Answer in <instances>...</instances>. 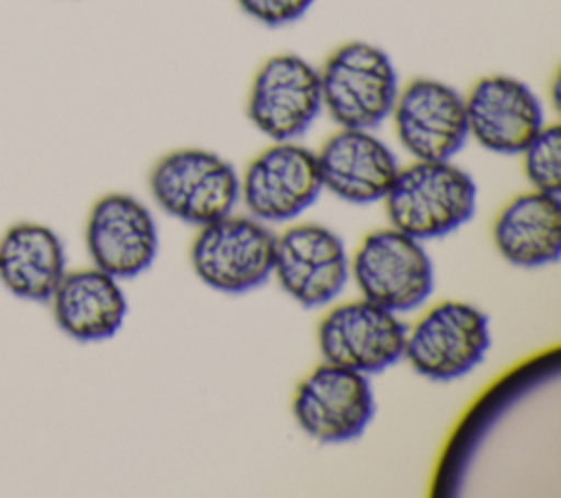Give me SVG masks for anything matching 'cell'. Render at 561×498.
<instances>
[{"label":"cell","instance_id":"cell-1","mask_svg":"<svg viewBox=\"0 0 561 498\" xmlns=\"http://www.w3.org/2000/svg\"><path fill=\"white\" fill-rule=\"evenodd\" d=\"M476 182L451 160H414L399 167L386 200L390 224L423 241L443 237L476 213Z\"/></svg>","mask_w":561,"mask_h":498},{"label":"cell","instance_id":"cell-2","mask_svg":"<svg viewBox=\"0 0 561 498\" xmlns=\"http://www.w3.org/2000/svg\"><path fill=\"white\" fill-rule=\"evenodd\" d=\"M320 72L322 110L337 127L375 129L390 118L399 75L390 55L364 39L337 46Z\"/></svg>","mask_w":561,"mask_h":498},{"label":"cell","instance_id":"cell-3","mask_svg":"<svg viewBox=\"0 0 561 498\" xmlns=\"http://www.w3.org/2000/svg\"><path fill=\"white\" fill-rule=\"evenodd\" d=\"M156 204L193 226H206L232 213L239 200L234 167L208 149H175L162 156L149 176Z\"/></svg>","mask_w":561,"mask_h":498},{"label":"cell","instance_id":"cell-4","mask_svg":"<svg viewBox=\"0 0 561 498\" xmlns=\"http://www.w3.org/2000/svg\"><path fill=\"white\" fill-rule=\"evenodd\" d=\"M351 272L366 301L394 314L421 307L434 290V268L419 239L390 226L359 244Z\"/></svg>","mask_w":561,"mask_h":498},{"label":"cell","instance_id":"cell-5","mask_svg":"<svg viewBox=\"0 0 561 498\" xmlns=\"http://www.w3.org/2000/svg\"><path fill=\"white\" fill-rule=\"evenodd\" d=\"M276 237L256 217H219L199 226L191 246L195 274L224 294H245L274 270Z\"/></svg>","mask_w":561,"mask_h":498},{"label":"cell","instance_id":"cell-6","mask_svg":"<svg viewBox=\"0 0 561 498\" xmlns=\"http://www.w3.org/2000/svg\"><path fill=\"white\" fill-rule=\"evenodd\" d=\"M489 347V318L469 303L443 301L405 333L403 358L419 375L449 382L476 369Z\"/></svg>","mask_w":561,"mask_h":498},{"label":"cell","instance_id":"cell-7","mask_svg":"<svg viewBox=\"0 0 561 498\" xmlns=\"http://www.w3.org/2000/svg\"><path fill=\"white\" fill-rule=\"evenodd\" d=\"M245 112L274 143L296 140L322 112L318 68L296 53L267 57L252 79Z\"/></svg>","mask_w":561,"mask_h":498},{"label":"cell","instance_id":"cell-8","mask_svg":"<svg viewBox=\"0 0 561 498\" xmlns=\"http://www.w3.org/2000/svg\"><path fill=\"white\" fill-rule=\"evenodd\" d=\"M390 118L414 160H451L469 138L465 94L438 79L419 77L399 88Z\"/></svg>","mask_w":561,"mask_h":498},{"label":"cell","instance_id":"cell-9","mask_svg":"<svg viewBox=\"0 0 561 498\" xmlns=\"http://www.w3.org/2000/svg\"><path fill=\"white\" fill-rule=\"evenodd\" d=\"M322 191L316 151L278 140L254 156L239 180V193L259 222H287L309 208Z\"/></svg>","mask_w":561,"mask_h":498},{"label":"cell","instance_id":"cell-10","mask_svg":"<svg viewBox=\"0 0 561 498\" xmlns=\"http://www.w3.org/2000/svg\"><path fill=\"white\" fill-rule=\"evenodd\" d=\"M408 327L394 312L366 298L331 309L318 327L324 362L357 373H379L403 358Z\"/></svg>","mask_w":561,"mask_h":498},{"label":"cell","instance_id":"cell-11","mask_svg":"<svg viewBox=\"0 0 561 498\" xmlns=\"http://www.w3.org/2000/svg\"><path fill=\"white\" fill-rule=\"evenodd\" d=\"M291 408L305 434L320 443H342L366 430L375 399L364 373L324 362L298 384Z\"/></svg>","mask_w":561,"mask_h":498},{"label":"cell","instance_id":"cell-12","mask_svg":"<svg viewBox=\"0 0 561 498\" xmlns=\"http://www.w3.org/2000/svg\"><path fill=\"white\" fill-rule=\"evenodd\" d=\"M278 285L302 307L333 301L348 281L342 239L322 224H296L276 237L274 270Z\"/></svg>","mask_w":561,"mask_h":498},{"label":"cell","instance_id":"cell-13","mask_svg":"<svg viewBox=\"0 0 561 498\" xmlns=\"http://www.w3.org/2000/svg\"><path fill=\"white\" fill-rule=\"evenodd\" d=\"M469 136L486 151L515 156L546 125L530 86L508 75H486L465 94Z\"/></svg>","mask_w":561,"mask_h":498},{"label":"cell","instance_id":"cell-14","mask_svg":"<svg viewBox=\"0 0 561 498\" xmlns=\"http://www.w3.org/2000/svg\"><path fill=\"white\" fill-rule=\"evenodd\" d=\"M85 248L94 268L114 279H134L158 254V226L134 195L107 193L88 215Z\"/></svg>","mask_w":561,"mask_h":498},{"label":"cell","instance_id":"cell-15","mask_svg":"<svg viewBox=\"0 0 561 498\" xmlns=\"http://www.w3.org/2000/svg\"><path fill=\"white\" fill-rule=\"evenodd\" d=\"M316 158L322 189L351 204L383 200L399 171L397 156L373 129L340 127Z\"/></svg>","mask_w":561,"mask_h":498},{"label":"cell","instance_id":"cell-16","mask_svg":"<svg viewBox=\"0 0 561 498\" xmlns=\"http://www.w3.org/2000/svg\"><path fill=\"white\" fill-rule=\"evenodd\" d=\"M50 303L57 327L79 342L112 338L127 314V298L118 279L99 268L66 272Z\"/></svg>","mask_w":561,"mask_h":498},{"label":"cell","instance_id":"cell-17","mask_svg":"<svg viewBox=\"0 0 561 498\" xmlns=\"http://www.w3.org/2000/svg\"><path fill=\"white\" fill-rule=\"evenodd\" d=\"M66 274L59 235L37 222H18L0 237V283L18 298L46 303Z\"/></svg>","mask_w":561,"mask_h":498},{"label":"cell","instance_id":"cell-18","mask_svg":"<svg viewBox=\"0 0 561 498\" xmlns=\"http://www.w3.org/2000/svg\"><path fill=\"white\" fill-rule=\"evenodd\" d=\"M500 254L522 268L554 263L561 254V202L559 195L528 191L511 200L493 224Z\"/></svg>","mask_w":561,"mask_h":498},{"label":"cell","instance_id":"cell-19","mask_svg":"<svg viewBox=\"0 0 561 498\" xmlns=\"http://www.w3.org/2000/svg\"><path fill=\"white\" fill-rule=\"evenodd\" d=\"M524 173L535 191L559 195L561 191V127L543 125L522 149Z\"/></svg>","mask_w":561,"mask_h":498},{"label":"cell","instance_id":"cell-20","mask_svg":"<svg viewBox=\"0 0 561 498\" xmlns=\"http://www.w3.org/2000/svg\"><path fill=\"white\" fill-rule=\"evenodd\" d=\"M234 2L248 18L272 29L298 22L316 4V0H234Z\"/></svg>","mask_w":561,"mask_h":498}]
</instances>
